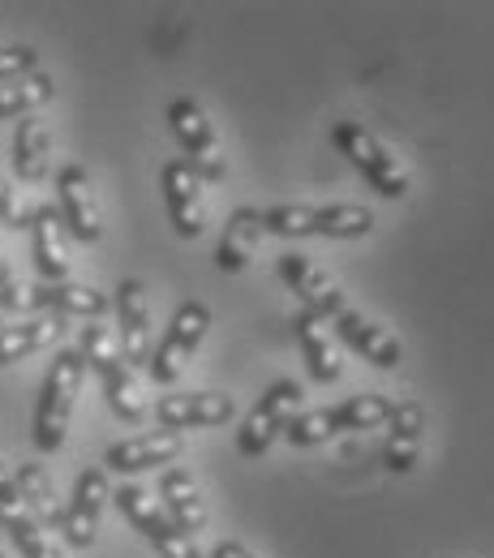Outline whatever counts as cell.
Wrapping results in <instances>:
<instances>
[{"instance_id":"7c38bea8","label":"cell","mask_w":494,"mask_h":558,"mask_svg":"<svg viewBox=\"0 0 494 558\" xmlns=\"http://www.w3.org/2000/svg\"><path fill=\"white\" fill-rule=\"evenodd\" d=\"M280 279L301 296V310H310L314 318H323V323H332V318H340L345 310H349V301H345V292H340V283L327 276L323 267H314L305 254H297V250H288L280 254Z\"/></svg>"},{"instance_id":"d6a6232c","label":"cell","mask_w":494,"mask_h":558,"mask_svg":"<svg viewBox=\"0 0 494 558\" xmlns=\"http://www.w3.org/2000/svg\"><path fill=\"white\" fill-rule=\"evenodd\" d=\"M0 327H4V318H0Z\"/></svg>"},{"instance_id":"277c9868","label":"cell","mask_w":494,"mask_h":558,"mask_svg":"<svg viewBox=\"0 0 494 558\" xmlns=\"http://www.w3.org/2000/svg\"><path fill=\"white\" fill-rule=\"evenodd\" d=\"M391 409H396V400H387L378 391H361V396H349L345 404L297 413V417L288 421L284 438L292 447H318V442H327V438H336L345 429H378V425H387Z\"/></svg>"},{"instance_id":"44dd1931","label":"cell","mask_w":494,"mask_h":558,"mask_svg":"<svg viewBox=\"0 0 494 558\" xmlns=\"http://www.w3.org/2000/svg\"><path fill=\"white\" fill-rule=\"evenodd\" d=\"M159 498H164V502H159L164 515H168L185 537H194V533L207 529V502H203V489H198L190 469H181V464L164 469V473H159Z\"/></svg>"},{"instance_id":"7a4b0ae2","label":"cell","mask_w":494,"mask_h":558,"mask_svg":"<svg viewBox=\"0 0 494 558\" xmlns=\"http://www.w3.org/2000/svg\"><path fill=\"white\" fill-rule=\"evenodd\" d=\"M77 352H82L86 369L104 383V400H108V409H112L121 421L138 425V421L146 417V400H142L138 378H134V369L125 365V356H121V349H117L112 331H108L104 323H86L82 336H77Z\"/></svg>"},{"instance_id":"836d02e7","label":"cell","mask_w":494,"mask_h":558,"mask_svg":"<svg viewBox=\"0 0 494 558\" xmlns=\"http://www.w3.org/2000/svg\"><path fill=\"white\" fill-rule=\"evenodd\" d=\"M0 537H4V533H0Z\"/></svg>"},{"instance_id":"4fadbf2b","label":"cell","mask_w":494,"mask_h":558,"mask_svg":"<svg viewBox=\"0 0 494 558\" xmlns=\"http://www.w3.org/2000/svg\"><path fill=\"white\" fill-rule=\"evenodd\" d=\"M57 198H61V223L65 232H73V241H86L95 245L104 236V210H99V198H95V185L86 177L82 163H65L57 172Z\"/></svg>"},{"instance_id":"4dcf8cb0","label":"cell","mask_w":494,"mask_h":558,"mask_svg":"<svg viewBox=\"0 0 494 558\" xmlns=\"http://www.w3.org/2000/svg\"><path fill=\"white\" fill-rule=\"evenodd\" d=\"M212 558H258V555H254V550H245L241 542H219V546L212 550Z\"/></svg>"},{"instance_id":"e0dca14e","label":"cell","mask_w":494,"mask_h":558,"mask_svg":"<svg viewBox=\"0 0 494 558\" xmlns=\"http://www.w3.org/2000/svg\"><path fill=\"white\" fill-rule=\"evenodd\" d=\"M0 533L17 546L22 558H65V550L48 537V529H39L35 515L26 511V502L13 486V477L4 473V464H0Z\"/></svg>"},{"instance_id":"e575fe53","label":"cell","mask_w":494,"mask_h":558,"mask_svg":"<svg viewBox=\"0 0 494 558\" xmlns=\"http://www.w3.org/2000/svg\"><path fill=\"white\" fill-rule=\"evenodd\" d=\"M0 558H4V555H0Z\"/></svg>"},{"instance_id":"9c48e42d","label":"cell","mask_w":494,"mask_h":558,"mask_svg":"<svg viewBox=\"0 0 494 558\" xmlns=\"http://www.w3.org/2000/svg\"><path fill=\"white\" fill-rule=\"evenodd\" d=\"M207 327H212V310H207L203 301H185V305H177V314H172L164 340L155 344L150 361H146V374H150L159 387H172V383L185 374L190 356L198 352L203 336H207Z\"/></svg>"},{"instance_id":"83f0119b","label":"cell","mask_w":494,"mask_h":558,"mask_svg":"<svg viewBox=\"0 0 494 558\" xmlns=\"http://www.w3.org/2000/svg\"><path fill=\"white\" fill-rule=\"evenodd\" d=\"M52 95H57L52 73H44V70L22 73V77H13V82H4V86H0V121L35 117Z\"/></svg>"},{"instance_id":"4316f807","label":"cell","mask_w":494,"mask_h":558,"mask_svg":"<svg viewBox=\"0 0 494 558\" xmlns=\"http://www.w3.org/2000/svg\"><path fill=\"white\" fill-rule=\"evenodd\" d=\"M13 486L22 494V502H26V511L35 515V524L39 529H61V520H65V507H61V494L52 486V473L44 469V464H22L17 473H13Z\"/></svg>"},{"instance_id":"f546056e","label":"cell","mask_w":494,"mask_h":558,"mask_svg":"<svg viewBox=\"0 0 494 558\" xmlns=\"http://www.w3.org/2000/svg\"><path fill=\"white\" fill-rule=\"evenodd\" d=\"M39 70V52L26 48V44H13V48H0V86L22 77V73H35Z\"/></svg>"},{"instance_id":"8992f818","label":"cell","mask_w":494,"mask_h":558,"mask_svg":"<svg viewBox=\"0 0 494 558\" xmlns=\"http://www.w3.org/2000/svg\"><path fill=\"white\" fill-rule=\"evenodd\" d=\"M374 228V210L361 203H332V207H272L263 210V232L276 236H332L353 241Z\"/></svg>"},{"instance_id":"5b68a950","label":"cell","mask_w":494,"mask_h":558,"mask_svg":"<svg viewBox=\"0 0 494 558\" xmlns=\"http://www.w3.org/2000/svg\"><path fill=\"white\" fill-rule=\"evenodd\" d=\"M332 142H336V150L353 163L357 172L370 181V190H378L383 198H405L409 194V168H405V159L378 138V134H370L361 121H336L332 125Z\"/></svg>"},{"instance_id":"2e32d148","label":"cell","mask_w":494,"mask_h":558,"mask_svg":"<svg viewBox=\"0 0 494 558\" xmlns=\"http://www.w3.org/2000/svg\"><path fill=\"white\" fill-rule=\"evenodd\" d=\"M112 310H117V323H121L117 349L125 356V365H130V369H134V365H146L150 352H155V331H150V305H146L142 279H121V283H117Z\"/></svg>"},{"instance_id":"ffe728a7","label":"cell","mask_w":494,"mask_h":558,"mask_svg":"<svg viewBox=\"0 0 494 558\" xmlns=\"http://www.w3.org/2000/svg\"><path fill=\"white\" fill-rule=\"evenodd\" d=\"M292 336L301 344V356H305V369L314 383H340L345 374V356H340V340L332 336V327L323 318H314L310 310H297L292 314Z\"/></svg>"},{"instance_id":"3957f363","label":"cell","mask_w":494,"mask_h":558,"mask_svg":"<svg viewBox=\"0 0 494 558\" xmlns=\"http://www.w3.org/2000/svg\"><path fill=\"white\" fill-rule=\"evenodd\" d=\"M108 292L91 288V283H4L0 288V314H61V318H91L99 323L108 314Z\"/></svg>"},{"instance_id":"484cf974","label":"cell","mask_w":494,"mask_h":558,"mask_svg":"<svg viewBox=\"0 0 494 558\" xmlns=\"http://www.w3.org/2000/svg\"><path fill=\"white\" fill-rule=\"evenodd\" d=\"M13 168L22 181L39 185L52 168V125L35 112V117H22L17 121V134H13Z\"/></svg>"},{"instance_id":"8fae6325","label":"cell","mask_w":494,"mask_h":558,"mask_svg":"<svg viewBox=\"0 0 494 558\" xmlns=\"http://www.w3.org/2000/svg\"><path fill=\"white\" fill-rule=\"evenodd\" d=\"M159 190L168 203V219L177 228V236L194 241L207 232V198H203V181L185 159H168L159 172Z\"/></svg>"},{"instance_id":"603a6c76","label":"cell","mask_w":494,"mask_h":558,"mask_svg":"<svg viewBox=\"0 0 494 558\" xmlns=\"http://www.w3.org/2000/svg\"><path fill=\"white\" fill-rule=\"evenodd\" d=\"M422 429L425 413L418 400H400L387 417V442H383V464L391 473H413L418 456H422Z\"/></svg>"},{"instance_id":"ac0fdd59","label":"cell","mask_w":494,"mask_h":558,"mask_svg":"<svg viewBox=\"0 0 494 558\" xmlns=\"http://www.w3.org/2000/svg\"><path fill=\"white\" fill-rule=\"evenodd\" d=\"M185 451V438L172 434V429H150V434H138V438H125V442H112L104 451V464L112 473H150V469H172Z\"/></svg>"},{"instance_id":"ba28073f","label":"cell","mask_w":494,"mask_h":558,"mask_svg":"<svg viewBox=\"0 0 494 558\" xmlns=\"http://www.w3.org/2000/svg\"><path fill=\"white\" fill-rule=\"evenodd\" d=\"M301 400H305L301 383H292V378L272 383V387L258 396V404L250 409V417L241 421V429H237V451H241L245 460L267 456L272 442L288 429V421L301 413Z\"/></svg>"},{"instance_id":"cb8c5ba5","label":"cell","mask_w":494,"mask_h":558,"mask_svg":"<svg viewBox=\"0 0 494 558\" xmlns=\"http://www.w3.org/2000/svg\"><path fill=\"white\" fill-rule=\"evenodd\" d=\"M258 241H263V210L237 207L228 215L224 236H219V245H215V267L228 271V276L245 271L250 258H254V250H258Z\"/></svg>"},{"instance_id":"5bb4252c","label":"cell","mask_w":494,"mask_h":558,"mask_svg":"<svg viewBox=\"0 0 494 558\" xmlns=\"http://www.w3.org/2000/svg\"><path fill=\"white\" fill-rule=\"evenodd\" d=\"M232 417H237V400L224 391H172V396H159V404H155L159 429H172V434L212 429Z\"/></svg>"},{"instance_id":"30bf717a","label":"cell","mask_w":494,"mask_h":558,"mask_svg":"<svg viewBox=\"0 0 494 558\" xmlns=\"http://www.w3.org/2000/svg\"><path fill=\"white\" fill-rule=\"evenodd\" d=\"M112 502L121 507V515L138 529L142 537L155 546V555L159 558H203V550L194 546V537H185V533L164 515V507H159L142 486L112 489Z\"/></svg>"},{"instance_id":"1f68e13d","label":"cell","mask_w":494,"mask_h":558,"mask_svg":"<svg viewBox=\"0 0 494 558\" xmlns=\"http://www.w3.org/2000/svg\"><path fill=\"white\" fill-rule=\"evenodd\" d=\"M13 267H9V263H4V258H0V288H4V283H13Z\"/></svg>"},{"instance_id":"f1b7e54d","label":"cell","mask_w":494,"mask_h":558,"mask_svg":"<svg viewBox=\"0 0 494 558\" xmlns=\"http://www.w3.org/2000/svg\"><path fill=\"white\" fill-rule=\"evenodd\" d=\"M31 210L26 207V198L13 190V181H4V172H0V223L4 228H31Z\"/></svg>"},{"instance_id":"d6986e66","label":"cell","mask_w":494,"mask_h":558,"mask_svg":"<svg viewBox=\"0 0 494 558\" xmlns=\"http://www.w3.org/2000/svg\"><path fill=\"white\" fill-rule=\"evenodd\" d=\"M31 263L44 283L70 279V245H65V223H61L57 207L31 210Z\"/></svg>"},{"instance_id":"d4e9b609","label":"cell","mask_w":494,"mask_h":558,"mask_svg":"<svg viewBox=\"0 0 494 558\" xmlns=\"http://www.w3.org/2000/svg\"><path fill=\"white\" fill-rule=\"evenodd\" d=\"M65 323L70 318H61V314H35L22 323H4L0 327V365H13V361H26L31 352L52 349L65 336Z\"/></svg>"},{"instance_id":"6da1fadb","label":"cell","mask_w":494,"mask_h":558,"mask_svg":"<svg viewBox=\"0 0 494 558\" xmlns=\"http://www.w3.org/2000/svg\"><path fill=\"white\" fill-rule=\"evenodd\" d=\"M86 383V361L77 349H61L52 356L48 374H44V387H39V400H35V447L44 456H57L65 447V434H70L73 404H77V391Z\"/></svg>"},{"instance_id":"7402d4cb","label":"cell","mask_w":494,"mask_h":558,"mask_svg":"<svg viewBox=\"0 0 494 558\" xmlns=\"http://www.w3.org/2000/svg\"><path fill=\"white\" fill-rule=\"evenodd\" d=\"M332 327H336V336L349 344L353 352H361L370 365H378V369H396L400 361H405V349H400V340L391 336V331H383L378 323H370L365 314H357L353 305L340 314V318H332Z\"/></svg>"},{"instance_id":"52a82bcc","label":"cell","mask_w":494,"mask_h":558,"mask_svg":"<svg viewBox=\"0 0 494 558\" xmlns=\"http://www.w3.org/2000/svg\"><path fill=\"white\" fill-rule=\"evenodd\" d=\"M168 125H172V134L181 142V150H185V163L198 172V181L207 185H219L224 177H228V159H224V142L215 134L212 117L203 112V104L198 99H172L168 104Z\"/></svg>"},{"instance_id":"9a60e30c","label":"cell","mask_w":494,"mask_h":558,"mask_svg":"<svg viewBox=\"0 0 494 558\" xmlns=\"http://www.w3.org/2000/svg\"><path fill=\"white\" fill-rule=\"evenodd\" d=\"M108 498H112V489H108V473H104V469L77 473L73 498H70V507H65V520H61V533H65V542H70L73 550H91V546H95Z\"/></svg>"}]
</instances>
